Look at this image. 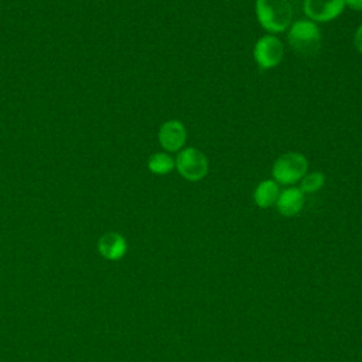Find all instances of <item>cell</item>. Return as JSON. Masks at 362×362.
Returning a JSON list of instances; mask_svg holds the SVG:
<instances>
[{"label":"cell","mask_w":362,"mask_h":362,"mask_svg":"<svg viewBox=\"0 0 362 362\" xmlns=\"http://www.w3.org/2000/svg\"><path fill=\"white\" fill-rule=\"evenodd\" d=\"M284 55V47L281 41L274 35L260 37L253 48V57L257 65L263 69H272L277 66Z\"/></svg>","instance_id":"5"},{"label":"cell","mask_w":362,"mask_h":362,"mask_svg":"<svg viewBox=\"0 0 362 362\" xmlns=\"http://www.w3.org/2000/svg\"><path fill=\"white\" fill-rule=\"evenodd\" d=\"M290 47L301 57H314L321 47V33L311 20L296 21L287 34Z\"/></svg>","instance_id":"2"},{"label":"cell","mask_w":362,"mask_h":362,"mask_svg":"<svg viewBox=\"0 0 362 362\" xmlns=\"http://www.w3.org/2000/svg\"><path fill=\"white\" fill-rule=\"evenodd\" d=\"M345 6H348L351 10L362 11V0H345Z\"/></svg>","instance_id":"14"},{"label":"cell","mask_w":362,"mask_h":362,"mask_svg":"<svg viewBox=\"0 0 362 362\" xmlns=\"http://www.w3.org/2000/svg\"><path fill=\"white\" fill-rule=\"evenodd\" d=\"M100 255L109 260H119L126 253V240L116 232L105 233L98 243Z\"/></svg>","instance_id":"9"},{"label":"cell","mask_w":362,"mask_h":362,"mask_svg":"<svg viewBox=\"0 0 362 362\" xmlns=\"http://www.w3.org/2000/svg\"><path fill=\"white\" fill-rule=\"evenodd\" d=\"M304 205V194L300 188H287L279 194L276 201L277 211L284 216H294L297 215Z\"/></svg>","instance_id":"8"},{"label":"cell","mask_w":362,"mask_h":362,"mask_svg":"<svg viewBox=\"0 0 362 362\" xmlns=\"http://www.w3.org/2000/svg\"><path fill=\"white\" fill-rule=\"evenodd\" d=\"M147 165L151 173L163 175V174H168L175 167V161L173 160L171 156L165 153H156L150 156Z\"/></svg>","instance_id":"11"},{"label":"cell","mask_w":362,"mask_h":362,"mask_svg":"<svg viewBox=\"0 0 362 362\" xmlns=\"http://www.w3.org/2000/svg\"><path fill=\"white\" fill-rule=\"evenodd\" d=\"M255 11L257 21L269 33L284 31L293 17L288 0H256Z\"/></svg>","instance_id":"1"},{"label":"cell","mask_w":362,"mask_h":362,"mask_svg":"<svg viewBox=\"0 0 362 362\" xmlns=\"http://www.w3.org/2000/svg\"><path fill=\"white\" fill-rule=\"evenodd\" d=\"M175 167L182 178L188 181H199L208 174L209 163L202 151L194 147H187L177 154Z\"/></svg>","instance_id":"4"},{"label":"cell","mask_w":362,"mask_h":362,"mask_svg":"<svg viewBox=\"0 0 362 362\" xmlns=\"http://www.w3.org/2000/svg\"><path fill=\"white\" fill-rule=\"evenodd\" d=\"M279 194V184L274 180H264L256 187L253 192V199L257 206L269 208L276 204Z\"/></svg>","instance_id":"10"},{"label":"cell","mask_w":362,"mask_h":362,"mask_svg":"<svg viewBox=\"0 0 362 362\" xmlns=\"http://www.w3.org/2000/svg\"><path fill=\"white\" fill-rule=\"evenodd\" d=\"M308 161L300 153H284L273 164L272 175L277 184H296L307 174Z\"/></svg>","instance_id":"3"},{"label":"cell","mask_w":362,"mask_h":362,"mask_svg":"<svg viewBox=\"0 0 362 362\" xmlns=\"http://www.w3.org/2000/svg\"><path fill=\"white\" fill-rule=\"evenodd\" d=\"M325 182V177L322 173L320 171H314V173H310V174H305L301 181H300V189L301 192H315L318 191Z\"/></svg>","instance_id":"12"},{"label":"cell","mask_w":362,"mask_h":362,"mask_svg":"<svg viewBox=\"0 0 362 362\" xmlns=\"http://www.w3.org/2000/svg\"><path fill=\"white\" fill-rule=\"evenodd\" d=\"M187 140V130L180 120H167L158 132V141L165 151H180Z\"/></svg>","instance_id":"7"},{"label":"cell","mask_w":362,"mask_h":362,"mask_svg":"<svg viewBox=\"0 0 362 362\" xmlns=\"http://www.w3.org/2000/svg\"><path fill=\"white\" fill-rule=\"evenodd\" d=\"M345 8V0H304V14L311 21L327 23L337 18Z\"/></svg>","instance_id":"6"},{"label":"cell","mask_w":362,"mask_h":362,"mask_svg":"<svg viewBox=\"0 0 362 362\" xmlns=\"http://www.w3.org/2000/svg\"><path fill=\"white\" fill-rule=\"evenodd\" d=\"M354 44H355V48L362 54V24L358 27V30H356V33H355Z\"/></svg>","instance_id":"13"}]
</instances>
